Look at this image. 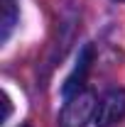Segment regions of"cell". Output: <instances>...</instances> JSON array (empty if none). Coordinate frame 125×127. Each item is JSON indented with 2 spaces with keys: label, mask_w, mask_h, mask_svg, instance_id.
Segmentation results:
<instances>
[{
  "label": "cell",
  "mask_w": 125,
  "mask_h": 127,
  "mask_svg": "<svg viewBox=\"0 0 125 127\" xmlns=\"http://www.w3.org/2000/svg\"><path fill=\"white\" fill-rule=\"evenodd\" d=\"M96 95L91 91H81V93L66 98L62 112H59V125L62 127H83L91 117H96Z\"/></svg>",
  "instance_id": "6da1fadb"
},
{
  "label": "cell",
  "mask_w": 125,
  "mask_h": 127,
  "mask_svg": "<svg viewBox=\"0 0 125 127\" xmlns=\"http://www.w3.org/2000/svg\"><path fill=\"white\" fill-rule=\"evenodd\" d=\"M125 117V91L110 88L96 108V127H113Z\"/></svg>",
  "instance_id": "7a4b0ae2"
},
{
  "label": "cell",
  "mask_w": 125,
  "mask_h": 127,
  "mask_svg": "<svg viewBox=\"0 0 125 127\" xmlns=\"http://www.w3.org/2000/svg\"><path fill=\"white\" fill-rule=\"evenodd\" d=\"M91 64H93V47L91 44H86V47L78 51V59H76V66H74V71L66 76L62 86V95L64 98H71V95H76L83 91V83H86V76H88V71H91Z\"/></svg>",
  "instance_id": "3957f363"
},
{
  "label": "cell",
  "mask_w": 125,
  "mask_h": 127,
  "mask_svg": "<svg viewBox=\"0 0 125 127\" xmlns=\"http://www.w3.org/2000/svg\"><path fill=\"white\" fill-rule=\"evenodd\" d=\"M12 25H15V0H2V42L10 37Z\"/></svg>",
  "instance_id": "277c9868"
},
{
  "label": "cell",
  "mask_w": 125,
  "mask_h": 127,
  "mask_svg": "<svg viewBox=\"0 0 125 127\" xmlns=\"http://www.w3.org/2000/svg\"><path fill=\"white\" fill-rule=\"evenodd\" d=\"M20 127H30V125H20Z\"/></svg>",
  "instance_id": "5b68a950"
}]
</instances>
